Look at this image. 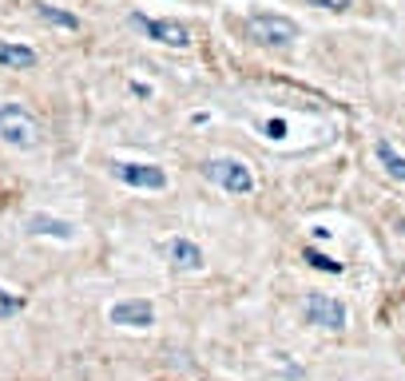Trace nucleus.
<instances>
[{"mask_svg":"<svg viewBox=\"0 0 405 381\" xmlns=\"http://www.w3.org/2000/svg\"><path fill=\"white\" fill-rule=\"evenodd\" d=\"M111 175H115L120 183L143 187V191H163V187H167V175H163V167H155V163H115Z\"/></svg>","mask_w":405,"mask_h":381,"instance_id":"obj_4","label":"nucleus"},{"mask_svg":"<svg viewBox=\"0 0 405 381\" xmlns=\"http://www.w3.org/2000/svg\"><path fill=\"white\" fill-rule=\"evenodd\" d=\"M32 8H36V16H40V20H48L52 28H68V32H76V28H80V16L64 13V8H56V4H44V0H36Z\"/></svg>","mask_w":405,"mask_h":381,"instance_id":"obj_10","label":"nucleus"},{"mask_svg":"<svg viewBox=\"0 0 405 381\" xmlns=\"http://www.w3.org/2000/svg\"><path fill=\"white\" fill-rule=\"evenodd\" d=\"M167 259H171V266H179V271H199V266H203V250H199L191 238H171V243H167Z\"/></svg>","mask_w":405,"mask_h":381,"instance_id":"obj_8","label":"nucleus"},{"mask_svg":"<svg viewBox=\"0 0 405 381\" xmlns=\"http://www.w3.org/2000/svg\"><path fill=\"white\" fill-rule=\"evenodd\" d=\"M378 159H381V167H385L393 179H402V183H405V155H397V151H393L390 139H378Z\"/></svg>","mask_w":405,"mask_h":381,"instance_id":"obj_12","label":"nucleus"},{"mask_svg":"<svg viewBox=\"0 0 405 381\" xmlns=\"http://www.w3.org/2000/svg\"><path fill=\"white\" fill-rule=\"evenodd\" d=\"M246 36L267 44V48H286L298 40V24L290 16H274V13H255L246 16Z\"/></svg>","mask_w":405,"mask_h":381,"instance_id":"obj_2","label":"nucleus"},{"mask_svg":"<svg viewBox=\"0 0 405 381\" xmlns=\"http://www.w3.org/2000/svg\"><path fill=\"white\" fill-rule=\"evenodd\" d=\"M306 262L314 266V271H326V274H342V262L326 259V254H318V250H306Z\"/></svg>","mask_w":405,"mask_h":381,"instance_id":"obj_14","label":"nucleus"},{"mask_svg":"<svg viewBox=\"0 0 405 381\" xmlns=\"http://www.w3.org/2000/svg\"><path fill=\"white\" fill-rule=\"evenodd\" d=\"M0 136L13 148H36L40 143V120L24 103H0Z\"/></svg>","mask_w":405,"mask_h":381,"instance_id":"obj_1","label":"nucleus"},{"mask_svg":"<svg viewBox=\"0 0 405 381\" xmlns=\"http://www.w3.org/2000/svg\"><path fill=\"white\" fill-rule=\"evenodd\" d=\"M20 310H24V298H16V294H8V290H4V286H0V322H4V318H16V314H20Z\"/></svg>","mask_w":405,"mask_h":381,"instance_id":"obj_13","label":"nucleus"},{"mask_svg":"<svg viewBox=\"0 0 405 381\" xmlns=\"http://www.w3.org/2000/svg\"><path fill=\"white\" fill-rule=\"evenodd\" d=\"M306 318L322 330H342L346 326V306L330 294H310L306 298Z\"/></svg>","mask_w":405,"mask_h":381,"instance_id":"obj_6","label":"nucleus"},{"mask_svg":"<svg viewBox=\"0 0 405 381\" xmlns=\"http://www.w3.org/2000/svg\"><path fill=\"white\" fill-rule=\"evenodd\" d=\"M36 52L32 48H24V44H4L0 40V64L4 68H13V72H28V68H36Z\"/></svg>","mask_w":405,"mask_h":381,"instance_id":"obj_9","label":"nucleus"},{"mask_svg":"<svg viewBox=\"0 0 405 381\" xmlns=\"http://www.w3.org/2000/svg\"><path fill=\"white\" fill-rule=\"evenodd\" d=\"M135 28H143L151 40H159V44H167V48H187L191 44V32H187V24H179V20H148V16H132Z\"/></svg>","mask_w":405,"mask_h":381,"instance_id":"obj_5","label":"nucleus"},{"mask_svg":"<svg viewBox=\"0 0 405 381\" xmlns=\"http://www.w3.org/2000/svg\"><path fill=\"white\" fill-rule=\"evenodd\" d=\"M111 322H115V326L143 330V326L155 322V306H151L148 298H127V302H115V306H111Z\"/></svg>","mask_w":405,"mask_h":381,"instance_id":"obj_7","label":"nucleus"},{"mask_svg":"<svg viewBox=\"0 0 405 381\" xmlns=\"http://www.w3.org/2000/svg\"><path fill=\"white\" fill-rule=\"evenodd\" d=\"M310 4H318V8H330V13H342V8H350L354 0H310Z\"/></svg>","mask_w":405,"mask_h":381,"instance_id":"obj_15","label":"nucleus"},{"mask_svg":"<svg viewBox=\"0 0 405 381\" xmlns=\"http://www.w3.org/2000/svg\"><path fill=\"white\" fill-rule=\"evenodd\" d=\"M28 231H32V234H56V238H72L76 227H72V222H60V219H48V215H32V219H28Z\"/></svg>","mask_w":405,"mask_h":381,"instance_id":"obj_11","label":"nucleus"},{"mask_svg":"<svg viewBox=\"0 0 405 381\" xmlns=\"http://www.w3.org/2000/svg\"><path fill=\"white\" fill-rule=\"evenodd\" d=\"M203 175L211 183H219L222 191H231V195H250L255 191V175L246 171V163L239 159H211L203 163Z\"/></svg>","mask_w":405,"mask_h":381,"instance_id":"obj_3","label":"nucleus"}]
</instances>
